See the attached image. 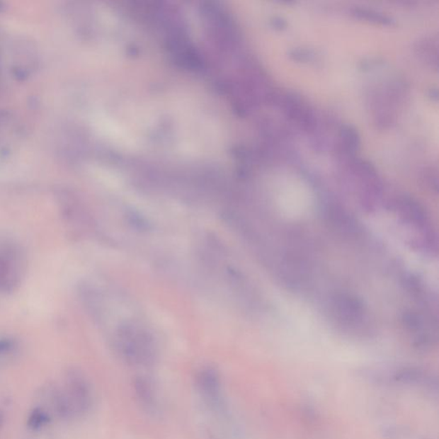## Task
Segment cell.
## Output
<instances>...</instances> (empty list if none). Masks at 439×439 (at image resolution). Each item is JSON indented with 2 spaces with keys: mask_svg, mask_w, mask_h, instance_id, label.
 <instances>
[{
  "mask_svg": "<svg viewBox=\"0 0 439 439\" xmlns=\"http://www.w3.org/2000/svg\"><path fill=\"white\" fill-rule=\"evenodd\" d=\"M327 319L336 331L353 338H368L375 333V319L364 300L353 292H331L324 304Z\"/></svg>",
  "mask_w": 439,
  "mask_h": 439,
  "instance_id": "cell-1",
  "label": "cell"
},
{
  "mask_svg": "<svg viewBox=\"0 0 439 439\" xmlns=\"http://www.w3.org/2000/svg\"><path fill=\"white\" fill-rule=\"evenodd\" d=\"M389 210L409 237L414 249L433 255L438 251V234L432 217L417 199L402 195L394 198Z\"/></svg>",
  "mask_w": 439,
  "mask_h": 439,
  "instance_id": "cell-2",
  "label": "cell"
},
{
  "mask_svg": "<svg viewBox=\"0 0 439 439\" xmlns=\"http://www.w3.org/2000/svg\"><path fill=\"white\" fill-rule=\"evenodd\" d=\"M113 344L120 355L130 364L148 367L156 360V349L153 338L140 325H121L113 337Z\"/></svg>",
  "mask_w": 439,
  "mask_h": 439,
  "instance_id": "cell-3",
  "label": "cell"
},
{
  "mask_svg": "<svg viewBox=\"0 0 439 439\" xmlns=\"http://www.w3.org/2000/svg\"><path fill=\"white\" fill-rule=\"evenodd\" d=\"M27 264L25 251L18 244L0 245V292L11 294L18 290L25 278Z\"/></svg>",
  "mask_w": 439,
  "mask_h": 439,
  "instance_id": "cell-4",
  "label": "cell"
},
{
  "mask_svg": "<svg viewBox=\"0 0 439 439\" xmlns=\"http://www.w3.org/2000/svg\"><path fill=\"white\" fill-rule=\"evenodd\" d=\"M428 308H410L402 313V327L417 348H432L437 340L436 319Z\"/></svg>",
  "mask_w": 439,
  "mask_h": 439,
  "instance_id": "cell-5",
  "label": "cell"
},
{
  "mask_svg": "<svg viewBox=\"0 0 439 439\" xmlns=\"http://www.w3.org/2000/svg\"><path fill=\"white\" fill-rule=\"evenodd\" d=\"M59 389L72 418L84 416L91 409V385L86 376L79 370H68L64 377V385Z\"/></svg>",
  "mask_w": 439,
  "mask_h": 439,
  "instance_id": "cell-6",
  "label": "cell"
},
{
  "mask_svg": "<svg viewBox=\"0 0 439 439\" xmlns=\"http://www.w3.org/2000/svg\"><path fill=\"white\" fill-rule=\"evenodd\" d=\"M321 215L329 230L348 241H358L363 236L364 229L355 215L349 212L340 203L328 201L321 209Z\"/></svg>",
  "mask_w": 439,
  "mask_h": 439,
  "instance_id": "cell-7",
  "label": "cell"
},
{
  "mask_svg": "<svg viewBox=\"0 0 439 439\" xmlns=\"http://www.w3.org/2000/svg\"><path fill=\"white\" fill-rule=\"evenodd\" d=\"M195 384L205 404L214 412L225 410V401L222 394L221 377L217 370L211 367L199 370L195 377Z\"/></svg>",
  "mask_w": 439,
  "mask_h": 439,
  "instance_id": "cell-8",
  "label": "cell"
},
{
  "mask_svg": "<svg viewBox=\"0 0 439 439\" xmlns=\"http://www.w3.org/2000/svg\"><path fill=\"white\" fill-rule=\"evenodd\" d=\"M286 115L306 131H312L315 127V118L312 110L303 100L295 93H287L282 101Z\"/></svg>",
  "mask_w": 439,
  "mask_h": 439,
  "instance_id": "cell-9",
  "label": "cell"
},
{
  "mask_svg": "<svg viewBox=\"0 0 439 439\" xmlns=\"http://www.w3.org/2000/svg\"><path fill=\"white\" fill-rule=\"evenodd\" d=\"M136 396L140 404L149 412H156L158 397L156 385L148 377H138L134 382Z\"/></svg>",
  "mask_w": 439,
  "mask_h": 439,
  "instance_id": "cell-10",
  "label": "cell"
},
{
  "mask_svg": "<svg viewBox=\"0 0 439 439\" xmlns=\"http://www.w3.org/2000/svg\"><path fill=\"white\" fill-rule=\"evenodd\" d=\"M340 143L345 154L355 156L360 148V136L358 130L351 125H344L340 129Z\"/></svg>",
  "mask_w": 439,
  "mask_h": 439,
  "instance_id": "cell-11",
  "label": "cell"
},
{
  "mask_svg": "<svg viewBox=\"0 0 439 439\" xmlns=\"http://www.w3.org/2000/svg\"><path fill=\"white\" fill-rule=\"evenodd\" d=\"M351 13L353 17L357 19L365 20V21L380 24V25L390 26L396 23L395 20L389 16L375 10L368 9V8L355 7L351 10Z\"/></svg>",
  "mask_w": 439,
  "mask_h": 439,
  "instance_id": "cell-12",
  "label": "cell"
},
{
  "mask_svg": "<svg viewBox=\"0 0 439 439\" xmlns=\"http://www.w3.org/2000/svg\"><path fill=\"white\" fill-rule=\"evenodd\" d=\"M52 418V413L45 406H35L28 414L27 425L28 428L34 432H39L51 424Z\"/></svg>",
  "mask_w": 439,
  "mask_h": 439,
  "instance_id": "cell-13",
  "label": "cell"
},
{
  "mask_svg": "<svg viewBox=\"0 0 439 439\" xmlns=\"http://www.w3.org/2000/svg\"><path fill=\"white\" fill-rule=\"evenodd\" d=\"M292 59L299 61V62H307L314 57V54L310 50H304V48H294L288 52Z\"/></svg>",
  "mask_w": 439,
  "mask_h": 439,
  "instance_id": "cell-14",
  "label": "cell"
},
{
  "mask_svg": "<svg viewBox=\"0 0 439 439\" xmlns=\"http://www.w3.org/2000/svg\"><path fill=\"white\" fill-rule=\"evenodd\" d=\"M271 26L278 30H283L287 27V22L285 18L275 16L270 19Z\"/></svg>",
  "mask_w": 439,
  "mask_h": 439,
  "instance_id": "cell-15",
  "label": "cell"
},
{
  "mask_svg": "<svg viewBox=\"0 0 439 439\" xmlns=\"http://www.w3.org/2000/svg\"><path fill=\"white\" fill-rule=\"evenodd\" d=\"M428 96L431 99L435 101H438V91L437 89H432L429 91Z\"/></svg>",
  "mask_w": 439,
  "mask_h": 439,
  "instance_id": "cell-16",
  "label": "cell"
},
{
  "mask_svg": "<svg viewBox=\"0 0 439 439\" xmlns=\"http://www.w3.org/2000/svg\"><path fill=\"white\" fill-rule=\"evenodd\" d=\"M6 414L3 412V410L0 409V430L2 429L4 425H5Z\"/></svg>",
  "mask_w": 439,
  "mask_h": 439,
  "instance_id": "cell-17",
  "label": "cell"
}]
</instances>
